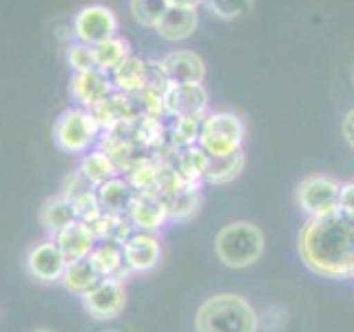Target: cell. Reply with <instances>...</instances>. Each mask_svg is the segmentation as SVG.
<instances>
[{"label": "cell", "instance_id": "1", "mask_svg": "<svg viewBox=\"0 0 354 332\" xmlns=\"http://www.w3.org/2000/svg\"><path fill=\"white\" fill-rule=\"evenodd\" d=\"M299 255L326 279H354V219L341 210L308 219L299 232Z\"/></svg>", "mask_w": 354, "mask_h": 332}, {"label": "cell", "instance_id": "2", "mask_svg": "<svg viewBox=\"0 0 354 332\" xmlns=\"http://www.w3.org/2000/svg\"><path fill=\"white\" fill-rule=\"evenodd\" d=\"M197 332H259V315L248 299L235 293L208 297L195 315Z\"/></svg>", "mask_w": 354, "mask_h": 332}, {"label": "cell", "instance_id": "3", "mask_svg": "<svg viewBox=\"0 0 354 332\" xmlns=\"http://www.w3.org/2000/svg\"><path fill=\"white\" fill-rule=\"evenodd\" d=\"M263 232L252 221H230L217 232L215 255L226 268H248L263 255Z\"/></svg>", "mask_w": 354, "mask_h": 332}, {"label": "cell", "instance_id": "4", "mask_svg": "<svg viewBox=\"0 0 354 332\" xmlns=\"http://www.w3.org/2000/svg\"><path fill=\"white\" fill-rule=\"evenodd\" d=\"M243 133H246V127L237 113L217 111V113H208L202 120L197 142L208 158H226V155L241 151Z\"/></svg>", "mask_w": 354, "mask_h": 332}, {"label": "cell", "instance_id": "5", "mask_svg": "<svg viewBox=\"0 0 354 332\" xmlns=\"http://www.w3.org/2000/svg\"><path fill=\"white\" fill-rule=\"evenodd\" d=\"M100 133H102V129H100L97 120L91 111L82 107L66 109L53 124V140L58 144V149L71 155L88 153V149L97 142Z\"/></svg>", "mask_w": 354, "mask_h": 332}, {"label": "cell", "instance_id": "6", "mask_svg": "<svg viewBox=\"0 0 354 332\" xmlns=\"http://www.w3.org/2000/svg\"><path fill=\"white\" fill-rule=\"evenodd\" d=\"M341 182L330 175H308L297 184V204L304 213L315 217H326L339 210Z\"/></svg>", "mask_w": 354, "mask_h": 332}, {"label": "cell", "instance_id": "7", "mask_svg": "<svg viewBox=\"0 0 354 332\" xmlns=\"http://www.w3.org/2000/svg\"><path fill=\"white\" fill-rule=\"evenodd\" d=\"M73 33L80 42L95 47L118 36V16L104 5L82 7L73 18Z\"/></svg>", "mask_w": 354, "mask_h": 332}, {"label": "cell", "instance_id": "8", "mask_svg": "<svg viewBox=\"0 0 354 332\" xmlns=\"http://www.w3.org/2000/svg\"><path fill=\"white\" fill-rule=\"evenodd\" d=\"M82 299V306L97 321L115 319L127 306V288L122 279H102Z\"/></svg>", "mask_w": 354, "mask_h": 332}, {"label": "cell", "instance_id": "9", "mask_svg": "<svg viewBox=\"0 0 354 332\" xmlns=\"http://www.w3.org/2000/svg\"><path fill=\"white\" fill-rule=\"evenodd\" d=\"M25 264H27L29 275L40 284H58L62 279L66 266H69L62 257L58 243L53 239H44L36 243V246L27 252Z\"/></svg>", "mask_w": 354, "mask_h": 332}, {"label": "cell", "instance_id": "10", "mask_svg": "<svg viewBox=\"0 0 354 332\" xmlns=\"http://www.w3.org/2000/svg\"><path fill=\"white\" fill-rule=\"evenodd\" d=\"M115 93L113 80H111V73L91 69V71H82V73H73L69 80V95L75 100L82 109H95L100 102H104L109 95Z\"/></svg>", "mask_w": 354, "mask_h": 332}, {"label": "cell", "instance_id": "11", "mask_svg": "<svg viewBox=\"0 0 354 332\" xmlns=\"http://www.w3.org/2000/svg\"><path fill=\"white\" fill-rule=\"evenodd\" d=\"M122 255L129 273H149L162 259V243L153 232L133 230V235L122 243Z\"/></svg>", "mask_w": 354, "mask_h": 332}, {"label": "cell", "instance_id": "12", "mask_svg": "<svg viewBox=\"0 0 354 332\" xmlns=\"http://www.w3.org/2000/svg\"><path fill=\"white\" fill-rule=\"evenodd\" d=\"M208 93L202 84H169L164 93V113L173 118L204 116Z\"/></svg>", "mask_w": 354, "mask_h": 332}, {"label": "cell", "instance_id": "13", "mask_svg": "<svg viewBox=\"0 0 354 332\" xmlns=\"http://www.w3.org/2000/svg\"><path fill=\"white\" fill-rule=\"evenodd\" d=\"M160 71L169 84H202L206 64L193 51H173L160 60Z\"/></svg>", "mask_w": 354, "mask_h": 332}, {"label": "cell", "instance_id": "14", "mask_svg": "<svg viewBox=\"0 0 354 332\" xmlns=\"http://www.w3.org/2000/svg\"><path fill=\"white\" fill-rule=\"evenodd\" d=\"M127 219L136 230L153 232L169 219V208L160 193H136L127 210Z\"/></svg>", "mask_w": 354, "mask_h": 332}, {"label": "cell", "instance_id": "15", "mask_svg": "<svg viewBox=\"0 0 354 332\" xmlns=\"http://www.w3.org/2000/svg\"><path fill=\"white\" fill-rule=\"evenodd\" d=\"M53 241L58 243V248L62 252V257L66 259V264L86 259L97 243L91 226L84 224L80 219H75L69 226H64L58 235L53 237Z\"/></svg>", "mask_w": 354, "mask_h": 332}, {"label": "cell", "instance_id": "16", "mask_svg": "<svg viewBox=\"0 0 354 332\" xmlns=\"http://www.w3.org/2000/svg\"><path fill=\"white\" fill-rule=\"evenodd\" d=\"M151 64L147 60L138 58V55H129L124 62H120L113 71H111V80H113L115 91L136 95L144 86L149 84Z\"/></svg>", "mask_w": 354, "mask_h": 332}, {"label": "cell", "instance_id": "17", "mask_svg": "<svg viewBox=\"0 0 354 332\" xmlns=\"http://www.w3.org/2000/svg\"><path fill=\"white\" fill-rule=\"evenodd\" d=\"M197 11L195 9H186V7H169L166 14L162 16V20L158 22V36L169 40V42H177V40H186L191 38L195 29H197Z\"/></svg>", "mask_w": 354, "mask_h": 332}, {"label": "cell", "instance_id": "18", "mask_svg": "<svg viewBox=\"0 0 354 332\" xmlns=\"http://www.w3.org/2000/svg\"><path fill=\"white\" fill-rule=\"evenodd\" d=\"M97 193V202L102 206L104 213L109 215H127V210L136 197V188L129 184V180L124 177H113L104 184H100L95 188Z\"/></svg>", "mask_w": 354, "mask_h": 332}, {"label": "cell", "instance_id": "19", "mask_svg": "<svg viewBox=\"0 0 354 332\" xmlns=\"http://www.w3.org/2000/svg\"><path fill=\"white\" fill-rule=\"evenodd\" d=\"M93 268L102 279H122V275L129 273L124 266V255L122 246L113 241H97L95 248L88 255Z\"/></svg>", "mask_w": 354, "mask_h": 332}, {"label": "cell", "instance_id": "20", "mask_svg": "<svg viewBox=\"0 0 354 332\" xmlns=\"http://www.w3.org/2000/svg\"><path fill=\"white\" fill-rule=\"evenodd\" d=\"M75 219L77 217H75L73 204L62 195L49 197L40 208V224H42L44 230H47L49 239H53L64 226H69L71 221H75Z\"/></svg>", "mask_w": 354, "mask_h": 332}, {"label": "cell", "instance_id": "21", "mask_svg": "<svg viewBox=\"0 0 354 332\" xmlns=\"http://www.w3.org/2000/svg\"><path fill=\"white\" fill-rule=\"evenodd\" d=\"M100 282H102V277L97 275V270L93 268V264L88 257L66 266V270L60 279L64 290H69L75 297H84L88 290H93Z\"/></svg>", "mask_w": 354, "mask_h": 332}, {"label": "cell", "instance_id": "22", "mask_svg": "<svg viewBox=\"0 0 354 332\" xmlns=\"http://www.w3.org/2000/svg\"><path fill=\"white\" fill-rule=\"evenodd\" d=\"M77 171H80L95 188L100 184H104V182L113 180V177L120 175V171L115 169V164L111 162V158H109V155L102 149H95V151L84 153V158L80 162V169H77Z\"/></svg>", "mask_w": 354, "mask_h": 332}, {"label": "cell", "instance_id": "23", "mask_svg": "<svg viewBox=\"0 0 354 332\" xmlns=\"http://www.w3.org/2000/svg\"><path fill=\"white\" fill-rule=\"evenodd\" d=\"M208 164H210V158L202 147H188V149H182V153L177 155L175 171L186 184H199V180L206 175Z\"/></svg>", "mask_w": 354, "mask_h": 332}, {"label": "cell", "instance_id": "24", "mask_svg": "<svg viewBox=\"0 0 354 332\" xmlns=\"http://www.w3.org/2000/svg\"><path fill=\"white\" fill-rule=\"evenodd\" d=\"M243 164H246V158L243 153L237 151L232 155H226V158H210V164L206 169L204 180L213 186H221V184H228L232 180H237Z\"/></svg>", "mask_w": 354, "mask_h": 332}, {"label": "cell", "instance_id": "25", "mask_svg": "<svg viewBox=\"0 0 354 332\" xmlns=\"http://www.w3.org/2000/svg\"><path fill=\"white\" fill-rule=\"evenodd\" d=\"M93 55H95L97 69L111 73L120 62H124L129 55H131L129 42L124 38L115 36V38H111V40H106L102 44H95V47H93Z\"/></svg>", "mask_w": 354, "mask_h": 332}, {"label": "cell", "instance_id": "26", "mask_svg": "<svg viewBox=\"0 0 354 332\" xmlns=\"http://www.w3.org/2000/svg\"><path fill=\"white\" fill-rule=\"evenodd\" d=\"M164 202H166V208H169V219L182 221L197 213L199 204H202V197H199L197 186H188L169 197H164Z\"/></svg>", "mask_w": 354, "mask_h": 332}, {"label": "cell", "instance_id": "27", "mask_svg": "<svg viewBox=\"0 0 354 332\" xmlns=\"http://www.w3.org/2000/svg\"><path fill=\"white\" fill-rule=\"evenodd\" d=\"M204 116H186V118H175L171 124V144L177 149H188L195 147L199 140V129H202Z\"/></svg>", "mask_w": 354, "mask_h": 332}, {"label": "cell", "instance_id": "28", "mask_svg": "<svg viewBox=\"0 0 354 332\" xmlns=\"http://www.w3.org/2000/svg\"><path fill=\"white\" fill-rule=\"evenodd\" d=\"M131 16L142 27H158V22L171 5L166 0H131Z\"/></svg>", "mask_w": 354, "mask_h": 332}, {"label": "cell", "instance_id": "29", "mask_svg": "<svg viewBox=\"0 0 354 332\" xmlns=\"http://www.w3.org/2000/svg\"><path fill=\"white\" fill-rule=\"evenodd\" d=\"M204 5L221 20H235L252 7V0H204Z\"/></svg>", "mask_w": 354, "mask_h": 332}, {"label": "cell", "instance_id": "30", "mask_svg": "<svg viewBox=\"0 0 354 332\" xmlns=\"http://www.w3.org/2000/svg\"><path fill=\"white\" fill-rule=\"evenodd\" d=\"M66 60H69V66L73 69V73H82V71L97 69L95 55H93V47H88V44H84V42L71 44L69 51H66Z\"/></svg>", "mask_w": 354, "mask_h": 332}, {"label": "cell", "instance_id": "31", "mask_svg": "<svg viewBox=\"0 0 354 332\" xmlns=\"http://www.w3.org/2000/svg\"><path fill=\"white\" fill-rule=\"evenodd\" d=\"M93 191H95V186H93L91 182H88L80 171H73V173H69V175L64 177L60 195L66 197V199H69V202L73 204L75 199H80V197H84V195H88V193H93Z\"/></svg>", "mask_w": 354, "mask_h": 332}, {"label": "cell", "instance_id": "32", "mask_svg": "<svg viewBox=\"0 0 354 332\" xmlns=\"http://www.w3.org/2000/svg\"><path fill=\"white\" fill-rule=\"evenodd\" d=\"M339 210L343 215H348L354 219V182L341 184L339 191Z\"/></svg>", "mask_w": 354, "mask_h": 332}, {"label": "cell", "instance_id": "33", "mask_svg": "<svg viewBox=\"0 0 354 332\" xmlns=\"http://www.w3.org/2000/svg\"><path fill=\"white\" fill-rule=\"evenodd\" d=\"M341 133H343V138H346V142L354 149V109H350V111H348V116L343 118Z\"/></svg>", "mask_w": 354, "mask_h": 332}, {"label": "cell", "instance_id": "34", "mask_svg": "<svg viewBox=\"0 0 354 332\" xmlns=\"http://www.w3.org/2000/svg\"><path fill=\"white\" fill-rule=\"evenodd\" d=\"M171 7H186V9H197L204 0H166Z\"/></svg>", "mask_w": 354, "mask_h": 332}, {"label": "cell", "instance_id": "35", "mask_svg": "<svg viewBox=\"0 0 354 332\" xmlns=\"http://www.w3.org/2000/svg\"><path fill=\"white\" fill-rule=\"evenodd\" d=\"M33 332H53V330H47V328H38V330H33Z\"/></svg>", "mask_w": 354, "mask_h": 332}, {"label": "cell", "instance_id": "36", "mask_svg": "<svg viewBox=\"0 0 354 332\" xmlns=\"http://www.w3.org/2000/svg\"><path fill=\"white\" fill-rule=\"evenodd\" d=\"M104 332H120V330H104Z\"/></svg>", "mask_w": 354, "mask_h": 332}]
</instances>
